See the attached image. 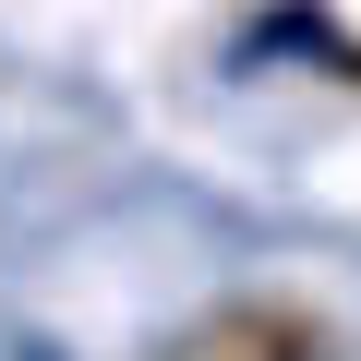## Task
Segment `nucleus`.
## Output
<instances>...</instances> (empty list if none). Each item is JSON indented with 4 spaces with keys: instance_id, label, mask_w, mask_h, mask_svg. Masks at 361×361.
<instances>
[{
    "instance_id": "obj_1",
    "label": "nucleus",
    "mask_w": 361,
    "mask_h": 361,
    "mask_svg": "<svg viewBox=\"0 0 361 361\" xmlns=\"http://www.w3.org/2000/svg\"><path fill=\"white\" fill-rule=\"evenodd\" d=\"M157 361H337V337L301 313V301H217V313H193Z\"/></svg>"
}]
</instances>
